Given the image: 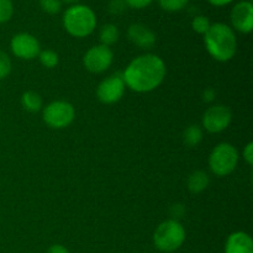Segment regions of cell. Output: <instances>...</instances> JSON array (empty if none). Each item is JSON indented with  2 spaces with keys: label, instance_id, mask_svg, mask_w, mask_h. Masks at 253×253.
<instances>
[{
  "label": "cell",
  "instance_id": "obj_9",
  "mask_svg": "<svg viewBox=\"0 0 253 253\" xmlns=\"http://www.w3.org/2000/svg\"><path fill=\"white\" fill-rule=\"evenodd\" d=\"M10 47H11L12 53L17 58L27 59V61L36 58L41 52L39 40L27 32H20L15 35L10 42Z\"/></svg>",
  "mask_w": 253,
  "mask_h": 253
},
{
  "label": "cell",
  "instance_id": "obj_26",
  "mask_svg": "<svg viewBox=\"0 0 253 253\" xmlns=\"http://www.w3.org/2000/svg\"><path fill=\"white\" fill-rule=\"evenodd\" d=\"M244 157L250 166L253 165V143L249 142L244 150Z\"/></svg>",
  "mask_w": 253,
  "mask_h": 253
},
{
  "label": "cell",
  "instance_id": "obj_21",
  "mask_svg": "<svg viewBox=\"0 0 253 253\" xmlns=\"http://www.w3.org/2000/svg\"><path fill=\"white\" fill-rule=\"evenodd\" d=\"M14 14V4L11 0H0V24L7 22Z\"/></svg>",
  "mask_w": 253,
  "mask_h": 253
},
{
  "label": "cell",
  "instance_id": "obj_18",
  "mask_svg": "<svg viewBox=\"0 0 253 253\" xmlns=\"http://www.w3.org/2000/svg\"><path fill=\"white\" fill-rule=\"evenodd\" d=\"M40 62L43 67L46 68H53L58 64V54L56 53L52 49H44V51H41L39 53Z\"/></svg>",
  "mask_w": 253,
  "mask_h": 253
},
{
  "label": "cell",
  "instance_id": "obj_10",
  "mask_svg": "<svg viewBox=\"0 0 253 253\" xmlns=\"http://www.w3.org/2000/svg\"><path fill=\"white\" fill-rule=\"evenodd\" d=\"M232 119L231 110L225 105H214L208 109L203 116V125L207 131L217 133L230 125Z\"/></svg>",
  "mask_w": 253,
  "mask_h": 253
},
{
  "label": "cell",
  "instance_id": "obj_4",
  "mask_svg": "<svg viewBox=\"0 0 253 253\" xmlns=\"http://www.w3.org/2000/svg\"><path fill=\"white\" fill-rule=\"evenodd\" d=\"M185 230L180 222L170 219L161 222L153 234L155 246L161 252H174L184 244Z\"/></svg>",
  "mask_w": 253,
  "mask_h": 253
},
{
  "label": "cell",
  "instance_id": "obj_25",
  "mask_svg": "<svg viewBox=\"0 0 253 253\" xmlns=\"http://www.w3.org/2000/svg\"><path fill=\"white\" fill-rule=\"evenodd\" d=\"M153 0H125L126 5L132 9H145L152 4Z\"/></svg>",
  "mask_w": 253,
  "mask_h": 253
},
{
  "label": "cell",
  "instance_id": "obj_31",
  "mask_svg": "<svg viewBox=\"0 0 253 253\" xmlns=\"http://www.w3.org/2000/svg\"><path fill=\"white\" fill-rule=\"evenodd\" d=\"M250 1H251V0H250Z\"/></svg>",
  "mask_w": 253,
  "mask_h": 253
},
{
  "label": "cell",
  "instance_id": "obj_12",
  "mask_svg": "<svg viewBox=\"0 0 253 253\" xmlns=\"http://www.w3.org/2000/svg\"><path fill=\"white\" fill-rule=\"evenodd\" d=\"M128 40L132 42L133 44L138 46L140 48L148 49L156 43V35L150 27L146 25L136 22V24H131L127 30Z\"/></svg>",
  "mask_w": 253,
  "mask_h": 253
},
{
  "label": "cell",
  "instance_id": "obj_23",
  "mask_svg": "<svg viewBox=\"0 0 253 253\" xmlns=\"http://www.w3.org/2000/svg\"><path fill=\"white\" fill-rule=\"evenodd\" d=\"M11 72V61L4 51L0 49V81L6 78Z\"/></svg>",
  "mask_w": 253,
  "mask_h": 253
},
{
  "label": "cell",
  "instance_id": "obj_14",
  "mask_svg": "<svg viewBox=\"0 0 253 253\" xmlns=\"http://www.w3.org/2000/svg\"><path fill=\"white\" fill-rule=\"evenodd\" d=\"M209 175L203 170H195L188 178V189L193 194H198L205 190L209 185Z\"/></svg>",
  "mask_w": 253,
  "mask_h": 253
},
{
  "label": "cell",
  "instance_id": "obj_1",
  "mask_svg": "<svg viewBox=\"0 0 253 253\" xmlns=\"http://www.w3.org/2000/svg\"><path fill=\"white\" fill-rule=\"evenodd\" d=\"M166 77L165 62L156 54H142L133 59L123 73L125 85L137 93H148L162 84Z\"/></svg>",
  "mask_w": 253,
  "mask_h": 253
},
{
  "label": "cell",
  "instance_id": "obj_19",
  "mask_svg": "<svg viewBox=\"0 0 253 253\" xmlns=\"http://www.w3.org/2000/svg\"><path fill=\"white\" fill-rule=\"evenodd\" d=\"M157 1L161 9L166 10V11L174 12L184 9L188 2H189V0H157Z\"/></svg>",
  "mask_w": 253,
  "mask_h": 253
},
{
  "label": "cell",
  "instance_id": "obj_6",
  "mask_svg": "<svg viewBox=\"0 0 253 253\" xmlns=\"http://www.w3.org/2000/svg\"><path fill=\"white\" fill-rule=\"evenodd\" d=\"M76 116L73 105L68 101L57 100L44 108L43 120L49 127L52 128H64L71 125Z\"/></svg>",
  "mask_w": 253,
  "mask_h": 253
},
{
  "label": "cell",
  "instance_id": "obj_11",
  "mask_svg": "<svg viewBox=\"0 0 253 253\" xmlns=\"http://www.w3.org/2000/svg\"><path fill=\"white\" fill-rule=\"evenodd\" d=\"M231 24L234 29L242 34H250L253 29V5L250 0H244L240 1L232 7L231 15Z\"/></svg>",
  "mask_w": 253,
  "mask_h": 253
},
{
  "label": "cell",
  "instance_id": "obj_16",
  "mask_svg": "<svg viewBox=\"0 0 253 253\" xmlns=\"http://www.w3.org/2000/svg\"><path fill=\"white\" fill-rule=\"evenodd\" d=\"M119 36H120V32L114 24H105L99 32V39H100L101 44L108 47L118 42Z\"/></svg>",
  "mask_w": 253,
  "mask_h": 253
},
{
  "label": "cell",
  "instance_id": "obj_7",
  "mask_svg": "<svg viewBox=\"0 0 253 253\" xmlns=\"http://www.w3.org/2000/svg\"><path fill=\"white\" fill-rule=\"evenodd\" d=\"M113 51L108 46L98 44L88 49L84 56V67L91 73H103L113 63Z\"/></svg>",
  "mask_w": 253,
  "mask_h": 253
},
{
  "label": "cell",
  "instance_id": "obj_30",
  "mask_svg": "<svg viewBox=\"0 0 253 253\" xmlns=\"http://www.w3.org/2000/svg\"><path fill=\"white\" fill-rule=\"evenodd\" d=\"M62 1L67 2V4H78V1H81V0H62Z\"/></svg>",
  "mask_w": 253,
  "mask_h": 253
},
{
  "label": "cell",
  "instance_id": "obj_5",
  "mask_svg": "<svg viewBox=\"0 0 253 253\" xmlns=\"http://www.w3.org/2000/svg\"><path fill=\"white\" fill-rule=\"evenodd\" d=\"M237 162H239V152L230 143H219L210 153V169L219 177H225L234 172Z\"/></svg>",
  "mask_w": 253,
  "mask_h": 253
},
{
  "label": "cell",
  "instance_id": "obj_28",
  "mask_svg": "<svg viewBox=\"0 0 253 253\" xmlns=\"http://www.w3.org/2000/svg\"><path fill=\"white\" fill-rule=\"evenodd\" d=\"M203 99H204L205 101H212L215 99V91L212 90V89H208V90L204 91V94H203Z\"/></svg>",
  "mask_w": 253,
  "mask_h": 253
},
{
  "label": "cell",
  "instance_id": "obj_20",
  "mask_svg": "<svg viewBox=\"0 0 253 253\" xmlns=\"http://www.w3.org/2000/svg\"><path fill=\"white\" fill-rule=\"evenodd\" d=\"M210 26H211V22H210V20L208 19L207 16H204V15H198V16H195L192 21L193 30H194L197 34L200 35L207 34L208 30L210 29Z\"/></svg>",
  "mask_w": 253,
  "mask_h": 253
},
{
  "label": "cell",
  "instance_id": "obj_29",
  "mask_svg": "<svg viewBox=\"0 0 253 253\" xmlns=\"http://www.w3.org/2000/svg\"><path fill=\"white\" fill-rule=\"evenodd\" d=\"M208 1L214 5V6H225V5L231 4L234 0H208Z\"/></svg>",
  "mask_w": 253,
  "mask_h": 253
},
{
  "label": "cell",
  "instance_id": "obj_13",
  "mask_svg": "<svg viewBox=\"0 0 253 253\" xmlns=\"http://www.w3.org/2000/svg\"><path fill=\"white\" fill-rule=\"evenodd\" d=\"M225 253H253V241L244 231L234 232L227 239Z\"/></svg>",
  "mask_w": 253,
  "mask_h": 253
},
{
  "label": "cell",
  "instance_id": "obj_8",
  "mask_svg": "<svg viewBox=\"0 0 253 253\" xmlns=\"http://www.w3.org/2000/svg\"><path fill=\"white\" fill-rule=\"evenodd\" d=\"M125 93V82L123 74H113L104 79L96 89L98 99L104 104L118 103Z\"/></svg>",
  "mask_w": 253,
  "mask_h": 253
},
{
  "label": "cell",
  "instance_id": "obj_17",
  "mask_svg": "<svg viewBox=\"0 0 253 253\" xmlns=\"http://www.w3.org/2000/svg\"><path fill=\"white\" fill-rule=\"evenodd\" d=\"M184 143L189 147H195V146L199 145L203 140V131L199 126L197 125H190L189 127L185 128L184 135Z\"/></svg>",
  "mask_w": 253,
  "mask_h": 253
},
{
  "label": "cell",
  "instance_id": "obj_15",
  "mask_svg": "<svg viewBox=\"0 0 253 253\" xmlns=\"http://www.w3.org/2000/svg\"><path fill=\"white\" fill-rule=\"evenodd\" d=\"M22 108L30 113H36L42 108V98L36 91H25L21 96Z\"/></svg>",
  "mask_w": 253,
  "mask_h": 253
},
{
  "label": "cell",
  "instance_id": "obj_2",
  "mask_svg": "<svg viewBox=\"0 0 253 253\" xmlns=\"http://www.w3.org/2000/svg\"><path fill=\"white\" fill-rule=\"evenodd\" d=\"M205 36V46L208 52L216 61L226 62L235 56L237 49V40L234 30L226 24H211Z\"/></svg>",
  "mask_w": 253,
  "mask_h": 253
},
{
  "label": "cell",
  "instance_id": "obj_27",
  "mask_svg": "<svg viewBox=\"0 0 253 253\" xmlns=\"http://www.w3.org/2000/svg\"><path fill=\"white\" fill-rule=\"evenodd\" d=\"M46 253H69V251L62 245H52Z\"/></svg>",
  "mask_w": 253,
  "mask_h": 253
},
{
  "label": "cell",
  "instance_id": "obj_3",
  "mask_svg": "<svg viewBox=\"0 0 253 253\" xmlns=\"http://www.w3.org/2000/svg\"><path fill=\"white\" fill-rule=\"evenodd\" d=\"M63 26L71 36L86 37L95 30L96 15L86 5L74 4L64 11Z\"/></svg>",
  "mask_w": 253,
  "mask_h": 253
},
{
  "label": "cell",
  "instance_id": "obj_24",
  "mask_svg": "<svg viewBox=\"0 0 253 253\" xmlns=\"http://www.w3.org/2000/svg\"><path fill=\"white\" fill-rule=\"evenodd\" d=\"M127 6L125 2V0H111L109 2V11L114 15H119L125 10V7Z\"/></svg>",
  "mask_w": 253,
  "mask_h": 253
},
{
  "label": "cell",
  "instance_id": "obj_22",
  "mask_svg": "<svg viewBox=\"0 0 253 253\" xmlns=\"http://www.w3.org/2000/svg\"><path fill=\"white\" fill-rule=\"evenodd\" d=\"M40 6L49 15L58 14L62 9V0H40Z\"/></svg>",
  "mask_w": 253,
  "mask_h": 253
}]
</instances>
